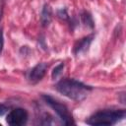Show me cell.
<instances>
[{
  "mask_svg": "<svg viewBox=\"0 0 126 126\" xmlns=\"http://www.w3.org/2000/svg\"><path fill=\"white\" fill-rule=\"evenodd\" d=\"M43 99L45 100V102L57 113V115L60 117V119L63 121L64 124L66 125H71V124H75L72 114L70 113L69 109L67 108V106L61 102H59L58 100L54 99L53 97H51L50 95H42Z\"/></svg>",
  "mask_w": 126,
  "mask_h": 126,
  "instance_id": "obj_3",
  "label": "cell"
},
{
  "mask_svg": "<svg viewBox=\"0 0 126 126\" xmlns=\"http://www.w3.org/2000/svg\"><path fill=\"white\" fill-rule=\"evenodd\" d=\"M56 90L62 94L63 95L77 101H81L85 99L90 91H92V87L83 84L74 79H62L56 85Z\"/></svg>",
  "mask_w": 126,
  "mask_h": 126,
  "instance_id": "obj_1",
  "label": "cell"
},
{
  "mask_svg": "<svg viewBox=\"0 0 126 126\" xmlns=\"http://www.w3.org/2000/svg\"><path fill=\"white\" fill-rule=\"evenodd\" d=\"M3 46H4V37H3V32L2 30H0V54L3 50Z\"/></svg>",
  "mask_w": 126,
  "mask_h": 126,
  "instance_id": "obj_11",
  "label": "cell"
},
{
  "mask_svg": "<svg viewBox=\"0 0 126 126\" xmlns=\"http://www.w3.org/2000/svg\"><path fill=\"white\" fill-rule=\"evenodd\" d=\"M63 68H64V64H63V63H60V64H58V65L53 69L52 74H51V77H52V79H53V80L57 79V78L62 74Z\"/></svg>",
  "mask_w": 126,
  "mask_h": 126,
  "instance_id": "obj_9",
  "label": "cell"
},
{
  "mask_svg": "<svg viewBox=\"0 0 126 126\" xmlns=\"http://www.w3.org/2000/svg\"><path fill=\"white\" fill-rule=\"evenodd\" d=\"M52 20V9L48 4H45L41 11V17H40V23L42 27H48Z\"/></svg>",
  "mask_w": 126,
  "mask_h": 126,
  "instance_id": "obj_7",
  "label": "cell"
},
{
  "mask_svg": "<svg viewBox=\"0 0 126 126\" xmlns=\"http://www.w3.org/2000/svg\"><path fill=\"white\" fill-rule=\"evenodd\" d=\"M81 20H82V23H83L86 27L91 28V29H93V28L94 27V20H93V18H92V16H91L90 13H88V12H83V13L81 14Z\"/></svg>",
  "mask_w": 126,
  "mask_h": 126,
  "instance_id": "obj_8",
  "label": "cell"
},
{
  "mask_svg": "<svg viewBox=\"0 0 126 126\" xmlns=\"http://www.w3.org/2000/svg\"><path fill=\"white\" fill-rule=\"evenodd\" d=\"M7 111H8V107H7L6 105H4V104H1V103H0V116L4 115Z\"/></svg>",
  "mask_w": 126,
  "mask_h": 126,
  "instance_id": "obj_12",
  "label": "cell"
},
{
  "mask_svg": "<svg viewBox=\"0 0 126 126\" xmlns=\"http://www.w3.org/2000/svg\"><path fill=\"white\" fill-rule=\"evenodd\" d=\"M92 40H93V36H87V37H84L83 39H81V40L77 43V45L75 46V48H74V53H75L76 55L85 53V52L89 49Z\"/></svg>",
  "mask_w": 126,
  "mask_h": 126,
  "instance_id": "obj_6",
  "label": "cell"
},
{
  "mask_svg": "<svg viewBox=\"0 0 126 126\" xmlns=\"http://www.w3.org/2000/svg\"><path fill=\"white\" fill-rule=\"evenodd\" d=\"M28 120V112L24 108H15L11 110L7 117L6 122L11 126H21L26 124Z\"/></svg>",
  "mask_w": 126,
  "mask_h": 126,
  "instance_id": "obj_4",
  "label": "cell"
},
{
  "mask_svg": "<svg viewBox=\"0 0 126 126\" xmlns=\"http://www.w3.org/2000/svg\"><path fill=\"white\" fill-rule=\"evenodd\" d=\"M125 117V110H100L93 114L86 122L90 125H112Z\"/></svg>",
  "mask_w": 126,
  "mask_h": 126,
  "instance_id": "obj_2",
  "label": "cell"
},
{
  "mask_svg": "<svg viewBox=\"0 0 126 126\" xmlns=\"http://www.w3.org/2000/svg\"><path fill=\"white\" fill-rule=\"evenodd\" d=\"M2 14H3V1L0 0V21L2 18Z\"/></svg>",
  "mask_w": 126,
  "mask_h": 126,
  "instance_id": "obj_13",
  "label": "cell"
},
{
  "mask_svg": "<svg viewBox=\"0 0 126 126\" xmlns=\"http://www.w3.org/2000/svg\"><path fill=\"white\" fill-rule=\"evenodd\" d=\"M57 16H58L60 19H63V20H67V19H68V14H67L66 9H60V10H58Z\"/></svg>",
  "mask_w": 126,
  "mask_h": 126,
  "instance_id": "obj_10",
  "label": "cell"
},
{
  "mask_svg": "<svg viewBox=\"0 0 126 126\" xmlns=\"http://www.w3.org/2000/svg\"><path fill=\"white\" fill-rule=\"evenodd\" d=\"M46 70H47V65L45 63H38L30 71L28 77L29 81L31 83H37L44 77Z\"/></svg>",
  "mask_w": 126,
  "mask_h": 126,
  "instance_id": "obj_5",
  "label": "cell"
}]
</instances>
